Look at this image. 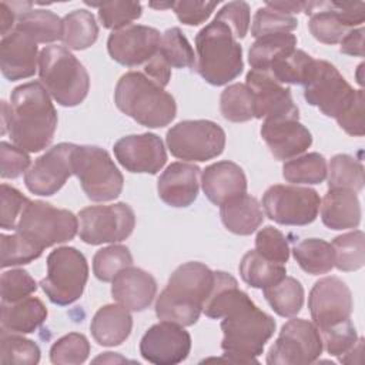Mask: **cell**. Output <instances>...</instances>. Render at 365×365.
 I'll return each mask as SVG.
<instances>
[{"label": "cell", "instance_id": "obj_1", "mask_svg": "<svg viewBox=\"0 0 365 365\" xmlns=\"http://www.w3.org/2000/svg\"><path fill=\"white\" fill-rule=\"evenodd\" d=\"M57 128V113L50 94L38 81L16 87L7 104V123L1 134L9 133L19 148L38 153L50 145Z\"/></svg>", "mask_w": 365, "mask_h": 365}, {"label": "cell", "instance_id": "obj_2", "mask_svg": "<svg viewBox=\"0 0 365 365\" xmlns=\"http://www.w3.org/2000/svg\"><path fill=\"white\" fill-rule=\"evenodd\" d=\"M212 284L214 271L207 265L197 261L180 265L157 298L155 315L161 321L181 327L194 325L202 312V305L211 292Z\"/></svg>", "mask_w": 365, "mask_h": 365}, {"label": "cell", "instance_id": "obj_3", "mask_svg": "<svg viewBox=\"0 0 365 365\" xmlns=\"http://www.w3.org/2000/svg\"><path fill=\"white\" fill-rule=\"evenodd\" d=\"M224 358L235 364L257 362L265 344L274 335L275 321L261 311L250 297L232 307L221 321Z\"/></svg>", "mask_w": 365, "mask_h": 365}, {"label": "cell", "instance_id": "obj_4", "mask_svg": "<svg viewBox=\"0 0 365 365\" xmlns=\"http://www.w3.org/2000/svg\"><path fill=\"white\" fill-rule=\"evenodd\" d=\"M118 110L148 128L168 125L177 113L174 97L144 73L123 74L114 90Z\"/></svg>", "mask_w": 365, "mask_h": 365}, {"label": "cell", "instance_id": "obj_5", "mask_svg": "<svg viewBox=\"0 0 365 365\" xmlns=\"http://www.w3.org/2000/svg\"><path fill=\"white\" fill-rule=\"evenodd\" d=\"M197 73L212 86L235 80L242 68V48L230 27L218 20L202 27L195 36Z\"/></svg>", "mask_w": 365, "mask_h": 365}, {"label": "cell", "instance_id": "obj_6", "mask_svg": "<svg viewBox=\"0 0 365 365\" xmlns=\"http://www.w3.org/2000/svg\"><path fill=\"white\" fill-rule=\"evenodd\" d=\"M38 76L47 93L64 107L84 101L90 77L84 66L63 46H47L38 54Z\"/></svg>", "mask_w": 365, "mask_h": 365}, {"label": "cell", "instance_id": "obj_7", "mask_svg": "<svg viewBox=\"0 0 365 365\" xmlns=\"http://www.w3.org/2000/svg\"><path fill=\"white\" fill-rule=\"evenodd\" d=\"M73 174L91 201H111L123 191L124 178L110 154L97 145H76Z\"/></svg>", "mask_w": 365, "mask_h": 365}, {"label": "cell", "instance_id": "obj_8", "mask_svg": "<svg viewBox=\"0 0 365 365\" xmlns=\"http://www.w3.org/2000/svg\"><path fill=\"white\" fill-rule=\"evenodd\" d=\"M41 250L67 242L78 231V218L44 201H29L14 230Z\"/></svg>", "mask_w": 365, "mask_h": 365}, {"label": "cell", "instance_id": "obj_9", "mask_svg": "<svg viewBox=\"0 0 365 365\" xmlns=\"http://www.w3.org/2000/svg\"><path fill=\"white\" fill-rule=\"evenodd\" d=\"M87 279L86 257L73 247H60L48 254L47 275L40 281V287L53 304L64 307L83 295Z\"/></svg>", "mask_w": 365, "mask_h": 365}, {"label": "cell", "instance_id": "obj_10", "mask_svg": "<svg viewBox=\"0 0 365 365\" xmlns=\"http://www.w3.org/2000/svg\"><path fill=\"white\" fill-rule=\"evenodd\" d=\"M170 153L185 161H207L218 157L225 147V133L210 120H185L167 133Z\"/></svg>", "mask_w": 365, "mask_h": 365}, {"label": "cell", "instance_id": "obj_11", "mask_svg": "<svg viewBox=\"0 0 365 365\" xmlns=\"http://www.w3.org/2000/svg\"><path fill=\"white\" fill-rule=\"evenodd\" d=\"M77 218L78 235L90 245L120 242L131 235L135 225L134 211L125 202L86 207Z\"/></svg>", "mask_w": 365, "mask_h": 365}, {"label": "cell", "instance_id": "obj_12", "mask_svg": "<svg viewBox=\"0 0 365 365\" xmlns=\"http://www.w3.org/2000/svg\"><path fill=\"white\" fill-rule=\"evenodd\" d=\"M322 339L315 324L292 318L285 322L277 341L267 354L269 365H305L315 362L322 354Z\"/></svg>", "mask_w": 365, "mask_h": 365}, {"label": "cell", "instance_id": "obj_13", "mask_svg": "<svg viewBox=\"0 0 365 365\" xmlns=\"http://www.w3.org/2000/svg\"><path fill=\"white\" fill-rule=\"evenodd\" d=\"M319 204L318 192L308 187L277 184L262 195L267 217L282 225L311 224L318 215Z\"/></svg>", "mask_w": 365, "mask_h": 365}, {"label": "cell", "instance_id": "obj_14", "mask_svg": "<svg viewBox=\"0 0 365 365\" xmlns=\"http://www.w3.org/2000/svg\"><path fill=\"white\" fill-rule=\"evenodd\" d=\"M356 90L342 77L338 68L325 61L315 60L304 83V98L327 117H336L352 100Z\"/></svg>", "mask_w": 365, "mask_h": 365}, {"label": "cell", "instance_id": "obj_15", "mask_svg": "<svg viewBox=\"0 0 365 365\" xmlns=\"http://www.w3.org/2000/svg\"><path fill=\"white\" fill-rule=\"evenodd\" d=\"M308 308L318 331L346 321L352 312L351 289L338 277L321 278L309 292Z\"/></svg>", "mask_w": 365, "mask_h": 365}, {"label": "cell", "instance_id": "obj_16", "mask_svg": "<svg viewBox=\"0 0 365 365\" xmlns=\"http://www.w3.org/2000/svg\"><path fill=\"white\" fill-rule=\"evenodd\" d=\"M76 145L60 143L53 145L26 171V187L37 195L48 197L56 194L73 174V151Z\"/></svg>", "mask_w": 365, "mask_h": 365}, {"label": "cell", "instance_id": "obj_17", "mask_svg": "<svg viewBox=\"0 0 365 365\" xmlns=\"http://www.w3.org/2000/svg\"><path fill=\"white\" fill-rule=\"evenodd\" d=\"M191 349V336L184 327L161 321L143 335L140 341L141 356L155 365H175L182 362Z\"/></svg>", "mask_w": 365, "mask_h": 365}, {"label": "cell", "instance_id": "obj_18", "mask_svg": "<svg viewBox=\"0 0 365 365\" xmlns=\"http://www.w3.org/2000/svg\"><path fill=\"white\" fill-rule=\"evenodd\" d=\"M245 80V84L254 97L255 118L298 120L299 111L292 100L289 88L278 83L269 73L251 68L247 73Z\"/></svg>", "mask_w": 365, "mask_h": 365}, {"label": "cell", "instance_id": "obj_19", "mask_svg": "<svg viewBox=\"0 0 365 365\" xmlns=\"http://www.w3.org/2000/svg\"><path fill=\"white\" fill-rule=\"evenodd\" d=\"M160 43L161 34L157 29L131 24L108 36L107 50L114 61L127 67H137L157 54Z\"/></svg>", "mask_w": 365, "mask_h": 365}, {"label": "cell", "instance_id": "obj_20", "mask_svg": "<svg viewBox=\"0 0 365 365\" xmlns=\"http://www.w3.org/2000/svg\"><path fill=\"white\" fill-rule=\"evenodd\" d=\"M117 161L130 173L157 174L167 161L161 138L153 133L133 134L114 144Z\"/></svg>", "mask_w": 365, "mask_h": 365}, {"label": "cell", "instance_id": "obj_21", "mask_svg": "<svg viewBox=\"0 0 365 365\" xmlns=\"http://www.w3.org/2000/svg\"><path fill=\"white\" fill-rule=\"evenodd\" d=\"M261 137L277 160L298 157L312 144V135L308 128L294 118L264 120Z\"/></svg>", "mask_w": 365, "mask_h": 365}, {"label": "cell", "instance_id": "obj_22", "mask_svg": "<svg viewBox=\"0 0 365 365\" xmlns=\"http://www.w3.org/2000/svg\"><path fill=\"white\" fill-rule=\"evenodd\" d=\"M200 168L190 163L170 164L158 178V197L170 207L191 205L198 195Z\"/></svg>", "mask_w": 365, "mask_h": 365}, {"label": "cell", "instance_id": "obj_23", "mask_svg": "<svg viewBox=\"0 0 365 365\" xmlns=\"http://www.w3.org/2000/svg\"><path fill=\"white\" fill-rule=\"evenodd\" d=\"M37 43L21 31L13 30L0 43V67L3 76L10 80L31 77L37 70Z\"/></svg>", "mask_w": 365, "mask_h": 365}, {"label": "cell", "instance_id": "obj_24", "mask_svg": "<svg viewBox=\"0 0 365 365\" xmlns=\"http://www.w3.org/2000/svg\"><path fill=\"white\" fill-rule=\"evenodd\" d=\"M157 292V282L151 274L137 267L121 269L111 285L113 298L128 311L147 309Z\"/></svg>", "mask_w": 365, "mask_h": 365}, {"label": "cell", "instance_id": "obj_25", "mask_svg": "<svg viewBox=\"0 0 365 365\" xmlns=\"http://www.w3.org/2000/svg\"><path fill=\"white\" fill-rule=\"evenodd\" d=\"M205 197L215 205L247 192V178L242 168L232 161H218L208 165L201 177Z\"/></svg>", "mask_w": 365, "mask_h": 365}, {"label": "cell", "instance_id": "obj_26", "mask_svg": "<svg viewBox=\"0 0 365 365\" xmlns=\"http://www.w3.org/2000/svg\"><path fill=\"white\" fill-rule=\"evenodd\" d=\"M319 208L324 225L331 230L356 228L361 222V204L354 191L328 190Z\"/></svg>", "mask_w": 365, "mask_h": 365}, {"label": "cell", "instance_id": "obj_27", "mask_svg": "<svg viewBox=\"0 0 365 365\" xmlns=\"http://www.w3.org/2000/svg\"><path fill=\"white\" fill-rule=\"evenodd\" d=\"M133 328V318L123 305H104L93 317L90 331L98 345L115 346L123 344Z\"/></svg>", "mask_w": 365, "mask_h": 365}, {"label": "cell", "instance_id": "obj_28", "mask_svg": "<svg viewBox=\"0 0 365 365\" xmlns=\"http://www.w3.org/2000/svg\"><path fill=\"white\" fill-rule=\"evenodd\" d=\"M47 318V308L36 297H26L16 302H1V332L30 334Z\"/></svg>", "mask_w": 365, "mask_h": 365}, {"label": "cell", "instance_id": "obj_29", "mask_svg": "<svg viewBox=\"0 0 365 365\" xmlns=\"http://www.w3.org/2000/svg\"><path fill=\"white\" fill-rule=\"evenodd\" d=\"M220 215L224 227L237 235L252 234L264 221L259 202L247 192L220 205Z\"/></svg>", "mask_w": 365, "mask_h": 365}, {"label": "cell", "instance_id": "obj_30", "mask_svg": "<svg viewBox=\"0 0 365 365\" xmlns=\"http://www.w3.org/2000/svg\"><path fill=\"white\" fill-rule=\"evenodd\" d=\"M308 29L314 38L324 44H336L346 34L345 24L338 17L331 1H308Z\"/></svg>", "mask_w": 365, "mask_h": 365}, {"label": "cell", "instance_id": "obj_31", "mask_svg": "<svg viewBox=\"0 0 365 365\" xmlns=\"http://www.w3.org/2000/svg\"><path fill=\"white\" fill-rule=\"evenodd\" d=\"M14 30L24 33L36 43H53L61 40L63 20L50 10H29L17 17Z\"/></svg>", "mask_w": 365, "mask_h": 365}, {"label": "cell", "instance_id": "obj_32", "mask_svg": "<svg viewBox=\"0 0 365 365\" xmlns=\"http://www.w3.org/2000/svg\"><path fill=\"white\" fill-rule=\"evenodd\" d=\"M240 275L252 288L264 289L277 284L287 275L284 264L267 259L255 250L248 251L240 262Z\"/></svg>", "mask_w": 365, "mask_h": 365}, {"label": "cell", "instance_id": "obj_33", "mask_svg": "<svg viewBox=\"0 0 365 365\" xmlns=\"http://www.w3.org/2000/svg\"><path fill=\"white\" fill-rule=\"evenodd\" d=\"M98 26L91 11L80 9L64 16L61 41L71 50H84L96 43Z\"/></svg>", "mask_w": 365, "mask_h": 365}, {"label": "cell", "instance_id": "obj_34", "mask_svg": "<svg viewBox=\"0 0 365 365\" xmlns=\"http://www.w3.org/2000/svg\"><path fill=\"white\" fill-rule=\"evenodd\" d=\"M295 46L297 37L291 33L268 34L258 37L248 51L250 66L252 67V70L267 71L277 58L295 50Z\"/></svg>", "mask_w": 365, "mask_h": 365}, {"label": "cell", "instance_id": "obj_35", "mask_svg": "<svg viewBox=\"0 0 365 365\" xmlns=\"http://www.w3.org/2000/svg\"><path fill=\"white\" fill-rule=\"evenodd\" d=\"M292 254L298 265L308 274H327L334 268L332 245L321 238H307L294 245Z\"/></svg>", "mask_w": 365, "mask_h": 365}, {"label": "cell", "instance_id": "obj_36", "mask_svg": "<svg viewBox=\"0 0 365 365\" xmlns=\"http://www.w3.org/2000/svg\"><path fill=\"white\" fill-rule=\"evenodd\" d=\"M271 308L285 318L295 317L304 304V288L294 277H284L277 284L262 289Z\"/></svg>", "mask_w": 365, "mask_h": 365}, {"label": "cell", "instance_id": "obj_37", "mask_svg": "<svg viewBox=\"0 0 365 365\" xmlns=\"http://www.w3.org/2000/svg\"><path fill=\"white\" fill-rule=\"evenodd\" d=\"M327 177L329 190L339 188L358 192L364 188V167L361 161L348 154H336L331 158Z\"/></svg>", "mask_w": 365, "mask_h": 365}, {"label": "cell", "instance_id": "obj_38", "mask_svg": "<svg viewBox=\"0 0 365 365\" xmlns=\"http://www.w3.org/2000/svg\"><path fill=\"white\" fill-rule=\"evenodd\" d=\"M314 58L302 50H292L277 58L267 73H269L281 84H302L307 81Z\"/></svg>", "mask_w": 365, "mask_h": 365}, {"label": "cell", "instance_id": "obj_39", "mask_svg": "<svg viewBox=\"0 0 365 365\" xmlns=\"http://www.w3.org/2000/svg\"><path fill=\"white\" fill-rule=\"evenodd\" d=\"M282 177L292 184H319L327 177V161L319 153H308L288 160Z\"/></svg>", "mask_w": 365, "mask_h": 365}, {"label": "cell", "instance_id": "obj_40", "mask_svg": "<svg viewBox=\"0 0 365 365\" xmlns=\"http://www.w3.org/2000/svg\"><path fill=\"white\" fill-rule=\"evenodd\" d=\"M334 250V267L339 271H356L364 267L365 262V235L356 230L338 235L332 241Z\"/></svg>", "mask_w": 365, "mask_h": 365}, {"label": "cell", "instance_id": "obj_41", "mask_svg": "<svg viewBox=\"0 0 365 365\" xmlns=\"http://www.w3.org/2000/svg\"><path fill=\"white\" fill-rule=\"evenodd\" d=\"M220 110L222 117L232 123L255 118L254 97L247 84L235 83L225 87L220 97Z\"/></svg>", "mask_w": 365, "mask_h": 365}, {"label": "cell", "instance_id": "obj_42", "mask_svg": "<svg viewBox=\"0 0 365 365\" xmlns=\"http://www.w3.org/2000/svg\"><path fill=\"white\" fill-rule=\"evenodd\" d=\"M158 54L170 67L184 68L194 67L195 64L194 50L178 27H171L164 31L161 36Z\"/></svg>", "mask_w": 365, "mask_h": 365}, {"label": "cell", "instance_id": "obj_43", "mask_svg": "<svg viewBox=\"0 0 365 365\" xmlns=\"http://www.w3.org/2000/svg\"><path fill=\"white\" fill-rule=\"evenodd\" d=\"M133 265V257L125 245H110L98 250L93 258V272L104 282L113 281L115 275Z\"/></svg>", "mask_w": 365, "mask_h": 365}, {"label": "cell", "instance_id": "obj_44", "mask_svg": "<svg viewBox=\"0 0 365 365\" xmlns=\"http://www.w3.org/2000/svg\"><path fill=\"white\" fill-rule=\"evenodd\" d=\"M40 361L38 345L27 338L1 332L0 338V362L17 365H34Z\"/></svg>", "mask_w": 365, "mask_h": 365}, {"label": "cell", "instance_id": "obj_45", "mask_svg": "<svg viewBox=\"0 0 365 365\" xmlns=\"http://www.w3.org/2000/svg\"><path fill=\"white\" fill-rule=\"evenodd\" d=\"M88 354V339L83 334L70 332L51 345L50 361L58 365H78L87 359Z\"/></svg>", "mask_w": 365, "mask_h": 365}, {"label": "cell", "instance_id": "obj_46", "mask_svg": "<svg viewBox=\"0 0 365 365\" xmlns=\"http://www.w3.org/2000/svg\"><path fill=\"white\" fill-rule=\"evenodd\" d=\"M87 4L98 9L100 21L106 29L121 30L131 26L134 20L141 16V4L138 1H108V3H88Z\"/></svg>", "mask_w": 365, "mask_h": 365}, {"label": "cell", "instance_id": "obj_47", "mask_svg": "<svg viewBox=\"0 0 365 365\" xmlns=\"http://www.w3.org/2000/svg\"><path fill=\"white\" fill-rule=\"evenodd\" d=\"M43 250L20 234H1V267L24 265L41 255Z\"/></svg>", "mask_w": 365, "mask_h": 365}, {"label": "cell", "instance_id": "obj_48", "mask_svg": "<svg viewBox=\"0 0 365 365\" xmlns=\"http://www.w3.org/2000/svg\"><path fill=\"white\" fill-rule=\"evenodd\" d=\"M298 26V20L294 16L284 14L268 6L259 7L254 16L251 34L258 38L268 34L291 33Z\"/></svg>", "mask_w": 365, "mask_h": 365}, {"label": "cell", "instance_id": "obj_49", "mask_svg": "<svg viewBox=\"0 0 365 365\" xmlns=\"http://www.w3.org/2000/svg\"><path fill=\"white\" fill-rule=\"evenodd\" d=\"M319 335L322 339V346L332 356H341L348 352L356 342L358 335L355 327L349 319L342 321L336 325L319 329Z\"/></svg>", "mask_w": 365, "mask_h": 365}, {"label": "cell", "instance_id": "obj_50", "mask_svg": "<svg viewBox=\"0 0 365 365\" xmlns=\"http://www.w3.org/2000/svg\"><path fill=\"white\" fill-rule=\"evenodd\" d=\"M255 251L278 264H285L289 258V247L285 235L271 225L258 231L255 237Z\"/></svg>", "mask_w": 365, "mask_h": 365}, {"label": "cell", "instance_id": "obj_51", "mask_svg": "<svg viewBox=\"0 0 365 365\" xmlns=\"http://www.w3.org/2000/svg\"><path fill=\"white\" fill-rule=\"evenodd\" d=\"M0 288L1 302H16L26 297H30L37 289V284L27 271L10 269L1 274Z\"/></svg>", "mask_w": 365, "mask_h": 365}, {"label": "cell", "instance_id": "obj_52", "mask_svg": "<svg viewBox=\"0 0 365 365\" xmlns=\"http://www.w3.org/2000/svg\"><path fill=\"white\" fill-rule=\"evenodd\" d=\"M30 200L19 190L7 184H1V220L3 230H16L19 218Z\"/></svg>", "mask_w": 365, "mask_h": 365}, {"label": "cell", "instance_id": "obj_53", "mask_svg": "<svg viewBox=\"0 0 365 365\" xmlns=\"http://www.w3.org/2000/svg\"><path fill=\"white\" fill-rule=\"evenodd\" d=\"M215 20L227 24L235 38H244L250 27V4L245 1H230L217 13Z\"/></svg>", "mask_w": 365, "mask_h": 365}, {"label": "cell", "instance_id": "obj_54", "mask_svg": "<svg viewBox=\"0 0 365 365\" xmlns=\"http://www.w3.org/2000/svg\"><path fill=\"white\" fill-rule=\"evenodd\" d=\"M339 127L349 135L362 137L364 128V91L356 90L348 106L335 117Z\"/></svg>", "mask_w": 365, "mask_h": 365}, {"label": "cell", "instance_id": "obj_55", "mask_svg": "<svg viewBox=\"0 0 365 365\" xmlns=\"http://www.w3.org/2000/svg\"><path fill=\"white\" fill-rule=\"evenodd\" d=\"M30 165V157L17 145L6 141L0 144V175L1 178H17Z\"/></svg>", "mask_w": 365, "mask_h": 365}, {"label": "cell", "instance_id": "obj_56", "mask_svg": "<svg viewBox=\"0 0 365 365\" xmlns=\"http://www.w3.org/2000/svg\"><path fill=\"white\" fill-rule=\"evenodd\" d=\"M218 1H198V0H182V1H173V10L177 14L178 20L187 26H198L204 23L214 9L217 7Z\"/></svg>", "mask_w": 365, "mask_h": 365}, {"label": "cell", "instance_id": "obj_57", "mask_svg": "<svg viewBox=\"0 0 365 365\" xmlns=\"http://www.w3.org/2000/svg\"><path fill=\"white\" fill-rule=\"evenodd\" d=\"M332 7L335 9L338 17L345 24V27H355L364 23L365 19V4L359 3H341V1H331Z\"/></svg>", "mask_w": 365, "mask_h": 365}, {"label": "cell", "instance_id": "obj_58", "mask_svg": "<svg viewBox=\"0 0 365 365\" xmlns=\"http://www.w3.org/2000/svg\"><path fill=\"white\" fill-rule=\"evenodd\" d=\"M144 74L164 88L171 78V67L163 60V57L157 51V54L144 64Z\"/></svg>", "mask_w": 365, "mask_h": 365}, {"label": "cell", "instance_id": "obj_59", "mask_svg": "<svg viewBox=\"0 0 365 365\" xmlns=\"http://www.w3.org/2000/svg\"><path fill=\"white\" fill-rule=\"evenodd\" d=\"M364 29H352L346 31L344 38L339 41V51L354 57H364Z\"/></svg>", "mask_w": 365, "mask_h": 365}, {"label": "cell", "instance_id": "obj_60", "mask_svg": "<svg viewBox=\"0 0 365 365\" xmlns=\"http://www.w3.org/2000/svg\"><path fill=\"white\" fill-rule=\"evenodd\" d=\"M265 6H268L274 10H278L284 14L292 16L294 13H299V11L305 13L308 1H267Z\"/></svg>", "mask_w": 365, "mask_h": 365}, {"label": "cell", "instance_id": "obj_61", "mask_svg": "<svg viewBox=\"0 0 365 365\" xmlns=\"http://www.w3.org/2000/svg\"><path fill=\"white\" fill-rule=\"evenodd\" d=\"M150 6L154 9H171L173 3H150Z\"/></svg>", "mask_w": 365, "mask_h": 365}]
</instances>
